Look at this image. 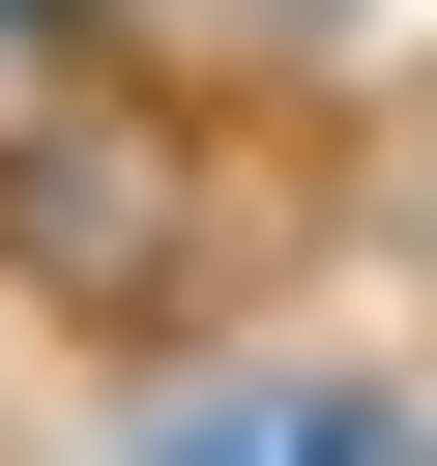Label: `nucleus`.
<instances>
[{
  "mask_svg": "<svg viewBox=\"0 0 437 466\" xmlns=\"http://www.w3.org/2000/svg\"><path fill=\"white\" fill-rule=\"evenodd\" d=\"M146 466H437V408H379V379H204Z\"/></svg>",
  "mask_w": 437,
  "mask_h": 466,
  "instance_id": "1",
  "label": "nucleus"
}]
</instances>
